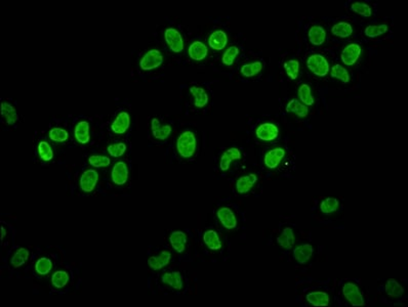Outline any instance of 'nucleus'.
Returning a JSON list of instances; mask_svg holds the SVG:
<instances>
[{
    "label": "nucleus",
    "instance_id": "obj_29",
    "mask_svg": "<svg viewBox=\"0 0 408 307\" xmlns=\"http://www.w3.org/2000/svg\"><path fill=\"white\" fill-rule=\"evenodd\" d=\"M264 69V64L261 61H254L251 63L244 64L240 68V73L245 78H252V77L258 75Z\"/></svg>",
    "mask_w": 408,
    "mask_h": 307
},
{
    "label": "nucleus",
    "instance_id": "obj_11",
    "mask_svg": "<svg viewBox=\"0 0 408 307\" xmlns=\"http://www.w3.org/2000/svg\"><path fill=\"white\" fill-rule=\"evenodd\" d=\"M99 181V173L97 170L87 169L85 170L79 179V186L84 193H92L95 190Z\"/></svg>",
    "mask_w": 408,
    "mask_h": 307
},
{
    "label": "nucleus",
    "instance_id": "obj_25",
    "mask_svg": "<svg viewBox=\"0 0 408 307\" xmlns=\"http://www.w3.org/2000/svg\"><path fill=\"white\" fill-rule=\"evenodd\" d=\"M306 300L309 304L315 307H326L330 303L329 295L323 291H314L308 293Z\"/></svg>",
    "mask_w": 408,
    "mask_h": 307
},
{
    "label": "nucleus",
    "instance_id": "obj_45",
    "mask_svg": "<svg viewBox=\"0 0 408 307\" xmlns=\"http://www.w3.org/2000/svg\"><path fill=\"white\" fill-rule=\"evenodd\" d=\"M127 149V146L124 142H116L108 145L107 150L110 154V156H112L114 158H119L122 157L125 151Z\"/></svg>",
    "mask_w": 408,
    "mask_h": 307
},
{
    "label": "nucleus",
    "instance_id": "obj_21",
    "mask_svg": "<svg viewBox=\"0 0 408 307\" xmlns=\"http://www.w3.org/2000/svg\"><path fill=\"white\" fill-rule=\"evenodd\" d=\"M188 55L196 62L203 61L208 55V47L202 41L195 40L189 45Z\"/></svg>",
    "mask_w": 408,
    "mask_h": 307
},
{
    "label": "nucleus",
    "instance_id": "obj_28",
    "mask_svg": "<svg viewBox=\"0 0 408 307\" xmlns=\"http://www.w3.org/2000/svg\"><path fill=\"white\" fill-rule=\"evenodd\" d=\"M190 92L193 97V104L198 109H203L209 101V96L206 90L200 86L190 87Z\"/></svg>",
    "mask_w": 408,
    "mask_h": 307
},
{
    "label": "nucleus",
    "instance_id": "obj_46",
    "mask_svg": "<svg viewBox=\"0 0 408 307\" xmlns=\"http://www.w3.org/2000/svg\"><path fill=\"white\" fill-rule=\"evenodd\" d=\"M88 163L95 168H104L111 164V160L107 156L93 155L88 157Z\"/></svg>",
    "mask_w": 408,
    "mask_h": 307
},
{
    "label": "nucleus",
    "instance_id": "obj_39",
    "mask_svg": "<svg viewBox=\"0 0 408 307\" xmlns=\"http://www.w3.org/2000/svg\"><path fill=\"white\" fill-rule=\"evenodd\" d=\"M389 31V26L387 24L381 25H369L364 29V34L368 38H377L384 35Z\"/></svg>",
    "mask_w": 408,
    "mask_h": 307
},
{
    "label": "nucleus",
    "instance_id": "obj_3",
    "mask_svg": "<svg viewBox=\"0 0 408 307\" xmlns=\"http://www.w3.org/2000/svg\"><path fill=\"white\" fill-rule=\"evenodd\" d=\"M343 295L346 300L354 307H361L365 305V299L362 291L355 283L348 282L343 286Z\"/></svg>",
    "mask_w": 408,
    "mask_h": 307
},
{
    "label": "nucleus",
    "instance_id": "obj_16",
    "mask_svg": "<svg viewBox=\"0 0 408 307\" xmlns=\"http://www.w3.org/2000/svg\"><path fill=\"white\" fill-rule=\"evenodd\" d=\"M228 43V35L222 30L213 31L208 37V45L214 50H222Z\"/></svg>",
    "mask_w": 408,
    "mask_h": 307
},
{
    "label": "nucleus",
    "instance_id": "obj_20",
    "mask_svg": "<svg viewBox=\"0 0 408 307\" xmlns=\"http://www.w3.org/2000/svg\"><path fill=\"white\" fill-rule=\"evenodd\" d=\"M161 282L176 291H180L184 288V278L179 272L164 273L161 277Z\"/></svg>",
    "mask_w": 408,
    "mask_h": 307
},
{
    "label": "nucleus",
    "instance_id": "obj_15",
    "mask_svg": "<svg viewBox=\"0 0 408 307\" xmlns=\"http://www.w3.org/2000/svg\"><path fill=\"white\" fill-rule=\"evenodd\" d=\"M314 254V248L311 244H302L296 246L292 251V256L294 260L299 264H306L312 258Z\"/></svg>",
    "mask_w": 408,
    "mask_h": 307
},
{
    "label": "nucleus",
    "instance_id": "obj_14",
    "mask_svg": "<svg viewBox=\"0 0 408 307\" xmlns=\"http://www.w3.org/2000/svg\"><path fill=\"white\" fill-rule=\"evenodd\" d=\"M130 126V116L126 111H121L117 114L116 118L111 124V130L115 134L125 133Z\"/></svg>",
    "mask_w": 408,
    "mask_h": 307
},
{
    "label": "nucleus",
    "instance_id": "obj_7",
    "mask_svg": "<svg viewBox=\"0 0 408 307\" xmlns=\"http://www.w3.org/2000/svg\"><path fill=\"white\" fill-rule=\"evenodd\" d=\"M241 159H242V152L238 147H235V146L229 147L221 154V156L219 158L218 167H219L220 171L227 172L230 170V167L234 161H238Z\"/></svg>",
    "mask_w": 408,
    "mask_h": 307
},
{
    "label": "nucleus",
    "instance_id": "obj_34",
    "mask_svg": "<svg viewBox=\"0 0 408 307\" xmlns=\"http://www.w3.org/2000/svg\"><path fill=\"white\" fill-rule=\"evenodd\" d=\"M340 208V201L337 198L328 197L321 201L320 211L325 215H330L336 213Z\"/></svg>",
    "mask_w": 408,
    "mask_h": 307
},
{
    "label": "nucleus",
    "instance_id": "obj_6",
    "mask_svg": "<svg viewBox=\"0 0 408 307\" xmlns=\"http://www.w3.org/2000/svg\"><path fill=\"white\" fill-rule=\"evenodd\" d=\"M280 131L277 125L270 122L262 123L255 129V136L263 141H274L279 137Z\"/></svg>",
    "mask_w": 408,
    "mask_h": 307
},
{
    "label": "nucleus",
    "instance_id": "obj_41",
    "mask_svg": "<svg viewBox=\"0 0 408 307\" xmlns=\"http://www.w3.org/2000/svg\"><path fill=\"white\" fill-rule=\"evenodd\" d=\"M70 281V277L65 271H57L52 276V285L57 289H63L68 285Z\"/></svg>",
    "mask_w": 408,
    "mask_h": 307
},
{
    "label": "nucleus",
    "instance_id": "obj_13",
    "mask_svg": "<svg viewBox=\"0 0 408 307\" xmlns=\"http://www.w3.org/2000/svg\"><path fill=\"white\" fill-rule=\"evenodd\" d=\"M258 177L254 173H249L240 176L235 182V188L239 195H246L256 184Z\"/></svg>",
    "mask_w": 408,
    "mask_h": 307
},
{
    "label": "nucleus",
    "instance_id": "obj_9",
    "mask_svg": "<svg viewBox=\"0 0 408 307\" xmlns=\"http://www.w3.org/2000/svg\"><path fill=\"white\" fill-rule=\"evenodd\" d=\"M362 55V47L358 43L348 44L341 54V60L345 66H354Z\"/></svg>",
    "mask_w": 408,
    "mask_h": 307
},
{
    "label": "nucleus",
    "instance_id": "obj_36",
    "mask_svg": "<svg viewBox=\"0 0 408 307\" xmlns=\"http://www.w3.org/2000/svg\"><path fill=\"white\" fill-rule=\"evenodd\" d=\"M54 267L53 261L48 257H41L35 263V272L39 276H48Z\"/></svg>",
    "mask_w": 408,
    "mask_h": 307
},
{
    "label": "nucleus",
    "instance_id": "obj_5",
    "mask_svg": "<svg viewBox=\"0 0 408 307\" xmlns=\"http://www.w3.org/2000/svg\"><path fill=\"white\" fill-rule=\"evenodd\" d=\"M164 38L165 41L170 48L171 52L175 54H179L183 52L185 47V42L183 39V36L179 31L175 28L169 27L164 31Z\"/></svg>",
    "mask_w": 408,
    "mask_h": 307
},
{
    "label": "nucleus",
    "instance_id": "obj_35",
    "mask_svg": "<svg viewBox=\"0 0 408 307\" xmlns=\"http://www.w3.org/2000/svg\"><path fill=\"white\" fill-rule=\"evenodd\" d=\"M385 291L392 298H400L404 294V288L395 279H389L385 285Z\"/></svg>",
    "mask_w": 408,
    "mask_h": 307
},
{
    "label": "nucleus",
    "instance_id": "obj_10",
    "mask_svg": "<svg viewBox=\"0 0 408 307\" xmlns=\"http://www.w3.org/2000/svg\"><path fill=\"white\" fill-rule=\"evenodd\" d=\"M216 217L220 224L228 230L235 229L238 225L237 217L233 210L229 207H220L216 211Z\"/></svg>",
    "mask_w": 408,
    "mask_h": 307
},
{
    "label": "nucleus",
    "instance_id": "obj_38",
    "mask_svg": "<svg viewBox=\"0 0 408 307\" xmlns=\"http://www.w3.org/2000/svg\"><path fill=\"white\" fill-rule=\"evenodd\" d=\"M37 149H38V155L42 161L50 162L54 159V149L48 141L46 140L39 141Z\"/></svg>",
    "mask_w": 408,
    "mask_h": 307
},
{
    "label": "nucleus",
    "instance_id": "obj_42",
    "mask_svg": "<svg viewBox=\"0 0 408 307\" xmlns=\"http://www.w3.org/2000/svg\"><path fill=\"white\" fill-rule=\"evenodd\" d=\"M239 53H240V50L236 45L229 46L225 50L224 55H222V57H221V63L224 64L225 66H227V67L233 66V64H234L236 58L238 57Z\"/></svg>",
    "mask_w": 408,
    "mask_h": 307
},
{
    "label": "nucleus",
    "instance_id": "obj_2",
    "mask_svg": "<svg viewBox=\"0 0 408 307\" xmlns=\"http://www.w3.org/2000/svg\"><path fill=\"white\" fill-rule=\"evenodd\" d=\"M307 68L318 77H325L329 73L330 66L325 57L319 54L311 55L307 59Z\"/></svg>",
    "mask_w": 408,
    "mask_h": 307
},
{
    "label": "nucleus",
    "instance_id": "obj_22",
    "mask_svg": "<svg viewBox=\"0 0 408 307\" xmlns=\"http://www.w3.org/2000/svg\"><path fill=\"white\" fill-rule=\"evenodd\" d=\"M285 110L287 113L292 114L299 118H306L309 115V108L296 98L290 99L287 103Z\"/></svg>",
    "mask_w": 408,
    "mask_h": 307
},
{
    "label": "nucleus",
    "instance_id": "obj_19",
    "mask_svg": "<svg viewBox=\"0 0 408 307\" xmlns=\"http://www.w3.org/2000/svg\"><path fill=\"white\" fill-rule=\"evenodd\" d=\"M151 131L153 136L158 140H165L169 137L172 132V127L169 124L161 125L158 118H152L151 120Z\"/></svg>",
    "mask_w": 408,
    "mask_h": 307
},
{
    "label": "nucleus",
    "instance_id": "obj_27",
    "mask_svg": "<svg viewBox=\"0 0 408 307\" xmlns=\"http://www.w3.org/2000/svg\"><path fill=\"white\" fill-rule=\"evenodd\" d=\"M203 242L205 246L211 251H218L222 248L221 240L218 234L213 229H207L203 234Z\"/></svg>",
    "mask_w": 408,
    "mask_h": 307
},
{
    "label": "nucleus",
    "instance_id": "obj_18",
    "mask_svg": "<svg viewBox=\"0 0 408 307\" xmlns=\"http://www.w3.org/2000/svg\"><path fill=\"white\" fill-rule=\"evenodd\" d=\"M171 257H172L171 253L164 250L157 256L149 257L147 263L152 271H161L162 268H164L169 264Z\"/></svg>",
    "mask_w": 408,
    "mask_h": 307
},
{
    "label": "nucleus",
    "instance_id": "obj_12",
    "mask_svg": "<svg viewBox=\"0 0 408 307\" xmlns=\"http://www.w3.org/2000/svg\"><path fill=\"white\" fill-rule=\"evenodd\" d=\"M128 166L123 161H118L114 164L112 170H111V179L116 185H123L127 182L128 179Z\"/></svg>",
    "mask_w": 408,
    "mask_h": 307
},
{
    "label": "nucleus",
    "instance_id": "obj_37",
    "mask_svg": "<svg viewBox=\"0 0 408 307\" xmlns=\"http://www.w3.org/2000/svg\"><path fill=\"white\" fill-rule=\"evenodd\" d=\"M30 256V252L28 249L26 248H19L13 255L12 259H11V263L15 268H19L21 266H23L27 260L29 259Z\"/></svg>",
    "mask_w": 408,
    "mask_h": 307
},
{
    "label": "nucleus",
    "instance_id": "obj_30",
    "mask_svg": "<svg viewBox=\"0 0 408 307\" xmlns=\"http://www.w3.org/2000/svg\"><path fill=\"white\" fill-rule=\"evenodd\" d=\"M329 73H330V76L332 77V78H335V79L341 81L344 84L349 83L350 80H351V76H350L349 71L344 66H342L340 64L333 65L330 68Z\"/></svg>",
    "mask_w": 408,
    "mask_h": 307
},
{
    "label": "nucleus",
    "instance_id": "obj_47",
    "mask_svg": "<svg viewBox=\"0 0 408 307\" xmlns=\"http://www.w3.org/2000/svg\"><path fill=\"white\" fill-rule=\"evenodd\" d=\"M6 236H7V230H6L5 227H2V240H3V241L5 240Z\"/></svg>",
    "mask_w": 408,
    "mask_h": 307
},
{
    "label": "nucleus",
    "instance_id": "obj_26",
    "mask_svg": "<svg viewBox=\"0 0 408 307\" xmlns=\"http://www.w3.org/2000/svg\"><path fill=\"white\" fill-rule=\"evenodd\" d=\"M277 243L283 250H291L295 243V235L293 229L289 226L283 228L281 234L277 238Z\"/></svg>",
    "mask_w": 408,
    "mask_h": 307
},
{
    "label": "nucleus",
    "instance_id": "obj_32",
    "mask_svg": "<svg viewBox=\"0 0 408 307\" xmlns=\"http://www.w3.org/2000/svg\"><path fill=\"white\" fill-rule=\"evenodd\" d=\"M354 32V29L351 24L347 22H339L331 27V33L333 36L339 38H348Z\"/></svg>",
    "mask_w": 408,
    "mask_h": 307
},
{
    "label": "nucleus",
    "instance_id": "obj_24",
    "mask_svg": "<svg viewBox=\"0 0 408 307\" xmlns=\"http://www.w3.org/2000/svg\"><path fill=\"white\" fill-rule=\"evenodd\" d=\"M74 136H75V139L81 143V144H86L89 142L90 139V126L89 123L85 120L79 121L76 126L75 129H74Z\"/></svg>",
    "mask_w": 408,
    "mask_h": 307
},
{
    "label": "nucleus",
    "instance_id": "obj_44",
    "mask_svg": "<svg viewBox=\"0 0 408 307\" xmlns=\"http://www.w3.org/2000/svg\"><path fill=\"white\" fill-rule=\"evenodd\" d=\"M49 137L56 142H64L69 138V133L66 129L61 127L52 128L49 132Z\"/></svg>",
    "mask_w": 408,
    "mask_h": 307
},
{
    "label": "nucleus",
    "instance_id": "obj_23",
    "mask_svg": "<svg viewBox=\"0 0 408 307\" xmlns=\"http://www.w3.org/2000/svg\"><path fill=\"white\" fill-rule=\"evenodd\" d=\"M308 38L312 45L320 46L326 40V31L322 26L314 25L308 31Z\"/></svg>",
    "mask_w": 408,
    "mask_h": 307
},
{
    "label": "nucleus",
    "instance_id": "obj_4",
    "mask_svg": "<svg viewBox=\"0 0 408 307\" xmlns=\"http://www.w3.org/2000/svg\"><path fill=\"white\" fill-rule=\"evenodd\" d=\"M163 63V55L158 49L148 50L140 61V68L143 71H151L157 69Z\"/></svg>",
    "mask_w": 408,
    "mask_h": 307
},
{
    "label": "nucleus",
    "instance_id": "obj_8",
    "mask_svg": "<svg viewBox=\"0 0 408 307\" xmlns=\"http://www.w3.org/2000/svg\"><path fill=\"white\" fill-rule=\"evenodd\" d=\"M286 156L285 148L277 146L268 150L264 156V164L268 169H276Z\"/></svg>",
    "mask_w": 408,
    "mask_h": 307
},
{
    "label": "nucleus",
    "instance_id": "obj_33",
    "mask_svg": "<svg viewBox=\"0 0 408 307\" xmlns=\"http://www.w3.org/2000/svg\"><path fill=\"white\" fill-rule=\"evenodd\" d=\"M299 100L307 107H312L315 105V97L313 95L312 89L309 84L303 83L298 89Z\"/></svg>",
    "mask_w": 408,
    "mask_h": 307
},
{
    "label": "nucleus",
    "instance_id": "obj_17",
    "mask_svg": "<svg viewBox=\"0 0 408 307\" xmlns=\"http://www.w3.org/2000/svg\"><path fill=\"white\" fill-rule=\"evenodd\" d=\"M168 240L170 246L176 253L182 254L185 252V250H186L188 238L186 233L183 232V230H174V232L170 234Z\"/></svg>",
    "mask_w": 408,
    "mask_h": 307
},
{
    "label": "nucleus",
    "instance_id": "obj_43",
    "mask_svg": "<svg viewBox=\"0 0 408 307\" xmlns=\"http://www.w3.org/2000/svg\"><path fill=\"white\" fill-rule=\"evenodd\" d=\"M351 10L355 14H357L361 17H364V18L372 17L374 14L372 7L365 3H353L351 5Z\"/></svg>",
    "mask_w": 408,
    "mask_h": 307
},
{
    "label": "nucleus",
    "instance_id": "obj_40",
    "mask_svg": "<svg viewBox=\"0 0 408 307\" xmlns=\"http://www.w3.org/2000/svg\"><path fill=\"white\" fill-rule=\"evenodd\" d=\"M286 75L289 77L291 80L298 79L300 75V62L296 60H288L283 65Z\"/></svg>",
    "mask_w": 408,
    "mask_h": 307
},
{
    "label": "nucleus",
    "instance_id": "obj_31",
    "mask_svg": "<svg viewBox=\"0 0 408 307\" xmlns=\"http://www.w3.org/2000/svg\"><path fill=\"white\" fill-rule=\"evenodd\" d=\"M2 115L9 125H14L19 120V115L16 108L7 101L2 104Z\"/></svg>",
    "mask_w": 408,
    "mask_h": 307
},
{
    "label": "nucleus",
    "instance_id": "obj_1",
    "mask_svg": "<svg viewBox=\"0 0 408 307\" xmlns=\"http://www.w3.org/2000/svg\"><path fill=\"white\" fill-rule=\"evenodd\" d=\"M197 149V138L192 130H184L176 139V150L184 159L192 158Z\"/></svg>",
    "mask_w": 408,
    "mask_h": 307
}]
</instances>
